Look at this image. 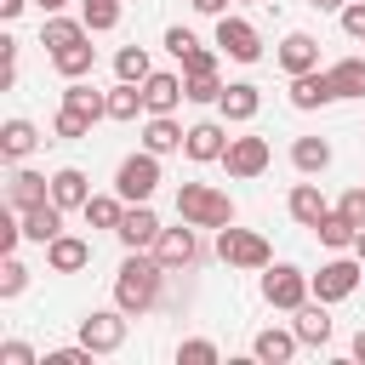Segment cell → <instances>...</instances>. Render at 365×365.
<instances>
[{
    "label": "cell",
    "mask_w": 365,
    "mask_h": 365,
    "mask_svg": "<svg viewBox=\"0 0 365 365\" xmlns=\"http://www.w3.org/2000/svg\"><path fill=\"white\" fill-rule=\"evenodd\" d=\"M165 274H171V268H165L154 251H125V262H120V274H114V302H120L131 319L154 314V308H160Z\"/></svg>",
    "instance_id": "obj_1"
},
{
    "label": "cell",
    "mask_w": 365,
    "mask_h": 365,
    "mask_svg": "<svg viewBox=\"0 0 365 365\" xmlns=\"http://www.w3.org/2000/svg\"><path fill=\"white\" fill-rule=\"evenodd\" d=\"M34 148H40V125H34V120H6V125H0V154H6L11 165H23Z\"/></svg>",
    "instance_id": "obj_23"
},
{
    "label": "cell",
    "mask_w": 365,
    "mask_h": 365,
    "mask_svg": "<svg viewBox=\"0 0 365 365\" xmlns=\"http://www.w3.org/2000/svg\"><path fill=\"white\" fill-rule=\"evenodd\" d=\"M154 188H160V154H148V148L125 154L120 171H114V194L125 205H143V200H154Z\"/></svg>",
    "instance_id": "obj_5"
},
{
    "label": "cell",
    "mask_w": 365,
    "mask_h": 365,
    "mask_svg": "<svg viewBox=\"0 0 365 365\" xmlns=\"http://www.w3.org/2000/svg\"><path fill=\"white\" fill-rule=\"evenodd\" d=\"M188 97V86H182V74H165V68H154L148 80H143V103H148V114H177V103Z\"/></svg>",
    "instance_id": "obj_16"
},
{
    "label": "cell",
    "mask_w": 365,
    "mask_h": 365,
    "mask_svg": "<svg viewBox=\"0 0 365 365\" xmlns=\"http://www.w3.org/2000/svg\"><path fill=\"white\" fill-rule=\"evenodd\" d=\"M91 63H97L91 34H86V40H74V46H57V51H51V68H57L63 80H86V74H91Z\"/></svg>",
    "instance_id": "obj_26"
},
{
    "label": "cell",
    "mask_w": 365,
    "mask_h": 365,
    "mask_svg": "<svg viewBox=\"0 0 365 365\" xmlns=\"http://www.w3.org/2000/svg\"><path fill=\"white\" fill-rule=\"evenodd\" d=\"M188 6H194V11H200V17H222V11H228V6H234V0H188Z\"/></svg>",
    "instance_id": "obj_45"
},
{
    "label": "cell",
    "mask_w": 365,
    "mask_h": 365,
    "mask_svg": "<svg viewBox=\"0 0 365 365\" xmlns=\"http://www.w3.org/2000/svg\"><path fill=\"white\" fill-rule=\"evenodd\" d=\"M177 217L194 222V228H228L234 222V200L211 182H182L177 188Z\"/></svg>",
    "instance_id": "obj_2"
},
{
    "label": "cell",
    "mask_w": 365,
    "mask_h": 365,
    "mask_svg": "<svg viewBox=\"0 0 365 365\" xmlns=\"http://www.w3.org/2000/svg\"><path fill=\"white\" fill-rule=\"evenodd\" d=\"M331 302H319V297H308L302 308H297V319H291V331L308 342V348H325L331 342V314H325Z\"/></svg>",
    "instance_id": "obj_22"
},
{
    "label": "cell",
    "mask_w": 365,
    "mask_h": 365,
    "mask_svg": "<svg viewBox=\"0 0 365 365\" xmlns=\"http://www.w3.org/2000/svg\"><path fill=\"white\" fill-rule=\"evenodd\" d=\"M91 29H86V17H63V11H46V23H40V46H74V40H86Z\"/></svg>",
    "instance_id": "obj_27"
},
{
    "label": "cell",
    "mask_w": 365,
    "mask_h": 365,
    "mask_svg": "<svg viewBox=\"0 0 365 365\" xmlns=\"http://www.w3.org/2000/svg\"><path fill=\"white\" fill-rule=\"evenodd\" d=\"M17 217H23V240H34V245H51L63 234V205L57 200H40V205H29Z\"/></svg>",
    "instance_id": "obj_18"
},
{
    "label": "cell",
    "mask_w": 365,
    "mask_h": 365,
    "mask_svg": "<svg viewBox=\"0 0 365 365\" xmlns=\"http://www.w3.org/2000/svg\"><path fill=\"white\" fill-rule=\"evenodd\" d=\"M137 114H148V103H143V86H137V80H120V86L108 91V120L131 125Z\"/></svg>",
    "instance_id": "obj_28"
},
{
    "label": "cell",
    "mask_w": 365,
    "mask_h": 365,
    "mask_svg": "<svg viewBox=\"0 0 365 365\" xmlns=\"http://www.w3.org/2000/svg\"><path fill=\"white\" fill-rule=\"evenodd\" d=\"M23 285H29V268L17 262V251H6V262H0V297L11 302V297H23Z\"/></svg>",
    "instance_id": "obj_37"
},
{
    "label": "cell",
    "mask_w": 365,
    "mask_h": 365,
    "mask_svg": "<svg viewBox=\"0 0 365 365\" xmlns=\"http://www.w3.org/2000/svg\"><path fill=\"white\" fill-rule=\"evenodd\" d=\"M331 86H336V103H342V97H365V57L331 63Z\"/></svg>",
    "instance_id": "obj_32"
},
{
    "label": "cell",
    "mask_w": 365,
    "mask_h": 365,
    "mask_svg": "<svg viewBox=\"0 0 365 365\" xmlns=\"http://www.w3.org/2000/svg\"><path fill=\"white\" fill-rule=\"evenodd\" d=\"M336 211H342L354 228H365V188H348V194L336 200Z\"/></svg>",
    "instance_id": "obj_43"
},
{
    "label": "cell",
    "mask_w": 365,
    "mask_h": 365,
    "mask_svg": "<svg viewBox=\"0 0 365 365\" xmlns=\"http://www.w3.org/2000/svg\"><path fill=\"white\" fill-rule=\"evenodd\" d=\"M354 257H359V262H365V228H359V240H354Z\"/></svg>",
    "instance_id": "obj_50"
},
{
    "label": "cell",
    "mask_w": 365,
    "mask_h": 365,
    "mask_svg": "<svg viewBox=\"0 0 365 365\" xmlns=\"http://www.w3.org/2000/svg\"><path fill=\"white\" fill-rule=\"evenodd\" d=\"M125 308L114 302V308H91L86 319H80V342L91 348V354H120L125 348Z\"/></svg>",
    "instance_id": "obj_6"
},
{
    "label": "cell",
    "mask_w": 365,
    "mask_h": 365,
    "mask_svg": "<svg viewBox=\"0 0 365 365\" xmlns=\"http://www.w3.org/2000/svg\"><path fill=\"white\" fill-rule=\"evenodd\" d=\"M336 17H342V34L348 40H365V0H348Z\"/></svg>",
    "instance_id": "obj_41"
},
{
    "label": "cell",
    "mask_w": 365,
    "mask_h": 365,
    "mask_svg": "<svg viewBox=\"0 0 365 365\" xmlns=\"http://www.w3.org/2000/svg\"><path fill=\"white\" fill-rule=\"evenodd\" d=\"M34 6H40V11H63L68 0H34Z\"/></svg>",
    "instance_id": "obj_49"
},
{
    "label": "cell",
    "mask_w": 365,
    "mask_h": 365,
    "mask_svg": "<svg viewBox=\"0 0 365 365\" xmlns=\"http://www.w3.org/2000/svg\"><path fill=\"white\" fill-rule=\"evenodd\" d=\"M160 228H165V222H160V217H154V205L143 200V205H125V217H120V228H114V234H120V245H125V251H154Z\"/></svg>",
    "instance_id": "obj_10"
},
{
    "label": "cell",
    "mask_w": 365,
    "mask_h": 365,
    "mask_svg": "<svg viewBox=\"0 0 365 365\" xmlns=\"http://www.w3.org/2000/svg\"><path fill=\"white\" fill-rule=\"evenodd\" d=\"M354 359H365V325H359V336H354Z\"/></svg>",
    "instance_id": "obj_48"
},
{
    "label": "cell",
    "mask_w": 365,
    "mask_h": 365,
    "mask_svg": "<svg viewBox=\"0 0 365 365\" xmlns=\"http://www.w3.org/2000/svg\"><path fill=\"white\" fill-rule=\"evenodd\" d=\"M279 68H285V74H308V68H319V40L302 34V29H291V34L279 40Z\"/></svg>",
    "instance_id": "obj_20"
},
{
    "label": "cell",
    "mask_w": 365,
    "mask_h": 365,
    "mask_svg": "<svg viewBox=\"0 0 365 365\" xmlns=\"http://www.w3.org/2000/svg\"><path fill=\"white\" fill-rule=\"evenodd\" d=\"M285 211H291V217H297L302 228H319V217L331 211V200L319 194V182H297V188L285 194Z\"/></svg>",
    "instance_id": "obj_25"
},
{
    "label": "cell",
    "mask_w": 365,
    "mask_h": 365,
    "mask_svg": "<svg viewBox=\"0 0 365 365\" xmlns=\"http://www.w3.org/2000/svg\"><path fill=\"white\" fill-rule=\"evenodd\" d=\"M291 165H297L302 177H319V171L331 165V143H325V137H297V143H291Z\"/></svg>",
    "instance_id": "obj_29"
},
{
    "label": "cell",
    "mask_w": 365,
    "mask_h": 365,
    "mask_svg": "<svg viewBox=\"0 0 365 365\" xmlns=\"http://www.w3.org/2000/svg\"><path fill=\"white\" fill-rule=\"evenodd\" d=\"M40 200H51V177H40V171H29V165H17V171L6 177V205H17V211H29V205H40Z\"/></svg>",
    "instance_id": "obj_17"
},
{
    "label": "cell",
    "mask_w": 365,
    "mask_h": 365,
    "mask_svg": "<svg viewBox=\"0 0 365 365\" xmlns=\"http://www.w3.org/2000/svg\"><path fill=\"white\" fill-rule=\"evenodd\" d=\"M40 365H91V348H86V342H80V348H46Z\"/></svg>",
    "instance_id": "obj_42"
},
{
    "label": "cell",
    "mask_w": 365,
    "mask_h": 365,
    "mask_svg": "<svg viewBox=\"0 0 365 365\" xmlns=\"http://www.w3.org/2000/svg\"><path fill=\"white\" fill-rule=\"evenodd\" d=\"M291 108H302V114H314V108H325V103H336V86H331V68H308V74H291Z\"/></svg>",
    "instance_id": "obj_12"
},
{
    "label": "cell",
    "mask_w": 365,
    "mask_h": 365,
    "mask_svg": "<svg viewBox=\"0 0 365 365\" xmlns=\"http://www.w3.org/2000/svg\"><path fill=\"white\" fill-rule=\"evenodd\" d=\"M359 274H365V262L336 251L331 262H319V274H314V297H319V302H342V297H354Z\"/></svg>",
    "instance_id": "obj_8"
},
{
    "label": "cell",
    "mask_w": 365,
    "mask_h": 365,
    "mask_svg": "<svg viewBox=\"0 0 365 365\" xmlns=\"http://www.w3.org/2000/svg\"><path fill=\"white\" fill-rule=\"evenodd\" d=\"M308 297H314V274H302L297 262H268V268H262V302H268V308L297 314Z\"/></svg>",
    "instance_id": "obj_3"
},
{
    "label": "cell",
    "mask_w": 365,
    "mask_h": 365,
    "mask_svg": "<svg viewBox=\"0 0 365 365\" xmlns=\"http://www.w3.org/2000/svg\"><path fill=\"white\" fill-rule=\"evenodd\" d=\"M154 257L177 274V268H194V257H200V234H194V222H177V228H160V240H154Z\"/></svg>",
    "instance_id": "obj_11"
},
{
    "label": "cell",
    "mask_w": 365,
    "mask_h": 365,
    "mask_svg": "<svg viewBox=\"0 0 365 365\" xmlns=\"http://www.w3.org/2000/svg\"><path fill=\"white\" fill-rule=\"evenodd\" d=\"M0 365H40V354L29 342H0Z\"/></svg>",
    "instance_id": "obj_44"
},
{
    "label": "cell",
    "mask_w": 365,
    "mask_h": 365,
    "mask_svg": "<svg viewBox=\"0 0 365 365\" xmlns=\"http://www.w3.org/2000/svg\"><path fill=\"white\" fill-rule=\"evenodd\" d=\"M308 6H314V11H342L348 0H308Z\"/></svg>",
    "instance_id": "obj_47"
},
{
    "label": "cell",
    "mask_w": 365,
    "mask_h": 365,
    "mask_svg": "<svg viewBox=\"0 0 365 365\" xmlns=\"http://www.w3.org/2000/svg\"><path fill=\"white\" fill-rule=\"evenodd\" d=\"M268 160H274L268 137H228V148H222V165H228V177H234V182L262 177V171H268Z\"/></svg>",
    "instance_id": "obj_7"
},
{
    "label": "cell",
    "mask_w": 365,
    "mask_h": 365,
    "mask_svg": "<svg viewBox=\"0 0 365 365\" xmlns=\"http://www.w3.org/2000/svg\"><path fill=\"white\" fill-rule=\"evenodd\" d=\"M80 17L91 34H108V29H120V0H80Z\"/></svg>",
    "instance_id": "obj_35"
},
{
    "label": "cell",
    "mask_w": 365,
    "mask_h": 365,
    "mask_svg": "<svg viewBox=\"0 0 365 365\" xmlns=\"http://www.w3.org/2000/svg\"><path fill=\"white\" fill-rule=\"evenodd\" d=\"M91 125H97V120H91V114H80V108H68V103H63V108H57V120H51V131H57L63 143H80V137H91Z\"/></svg>",
    "instance_id": "obj_36"
},
{
    "label": "cell",
    "mask_w": 365,
    "mask_h": 365,
    "mask_svg": "<svg viewBox=\"0 0 365 365\" xmlns=\"http://www.w3.org/2000/svg\"><path fill=\"white\" fill-rule=\"evenodd\" d=\"M217 51L234 57V63H257V57H262V34H257L245 17L222 11V17H217Z\"/></svg>",
    "instance_id": "obj_9"
},
{
    "label": "cell",
    "mask_w": 365,
    "mask_h": 365,
    "mask_svg": "<svg viewBox=\"0 0 365 365\" xmlns=\"http://www.w3.org/2000/svg\"><path fill=\"white\" fill-rule=\"evenodd\" d=\"M51 200H57L63 211H86V200H91V182H86V171H80V165H63V171H51Z\"/></svg>",
    "instance_id": "obj_24"
},
{
    "label": "cell",
    "mask_w": 365,
    "mask_h": 365,
    "mask_svg": "<svg viewBox=\"0 0 365 365\" xmlns=\"http://www.w3.org/2000/svg\"><path fill=\"white\" fill-rule=\"evenodd\" d=\"M182 137H188V125H177L171 114H148V120H143V148H148V154H160V160H165V154H177V148H182Z\"/></svg>",
    "instance_id": "obj_21"
},
{
    "label": "cell",
    "mask_w": 365,
    "mask_h": 365,
    "mask_svg": "<svg viewBox=\"0 0 365 365\" xmlns=\"http://www.w3.org/2000/svg\"><path fill=\"white\" fill-rule=\"evenodd\" d=\"M257 108H262V91H257L251 80H234V86H222V97H217V114H222L228 125H251Z\"/></svg>",
    "instance_id": "obj_14"
},
{
    "label": "cell",
    "mask_w": 365,
    "mask_h": 365,
    "mask_svg": "<svg viewBox=\"0 0 365 365\" xmlns=\"http://www.w3.org/2000/svg\"><path fill=\"white\" fill-rule=\"evenodd\" d=\"M217 257L228 262V268H245V274H262L268 262H274V251H268V240L257 234V228H217Z\"/></svg>",
    "instance_id": "obj_4"
},
{
    "label": "cell",
    "mask_w": 365,
    "mask_h": 365,
    "mask_svg": "<svg viewBox=\"0 0 365 365\" xmlns=\"http://www.w3.org/2000/svg\"><path fill=\"white\" fill-rule=\"evenodd\" d=\"M314 234H319V245H325V251H354V240H359V228H354L336 205L319 217V228H314Z\"/></svg>",
    "instance_id": "obj_30"
},
{
    "label": "cell",
    "mask_w": 365,
    "mask_h": 365,
    "mask_svg": "<svg viewBox=\"0 0 365 365\" xmlns=\"http://www.w3.org/2000/svg\"><path fill=\"white\" fill-rule=\"evenodd\" d=\"M63 103H68V108H80V114H91V120H108V91L86 86V80H68Z\"/></svg>",
    "instance_id": "obj_31"
},
{
    "label": "cell",
    "mask_w": 365,
    "mask_h": 365,
    "mask_svg": "<svg viewBox=\"0 0 365 365\" xmlns=\"http://www.w3.org/2000/svg\"><path fill=\"white\" fill-rule=\"evenodd\" d=\"M177 63H182V74H217V51H205L200 40H194V46L177 57Z\"/></svg>",
    "instance_id": "obj_40"
},
{
    "label": "cell",
    "mask_w": 365,
    "mask_h": 365,
    "mask_svg": "<svg viewBox=\"0 0 365 365\" xmlns=\"http://www.w3.org/2000/svg\"><path fill=\"white\" fill-rule=\"evenodd\" d=\"M23 6H29V0H0V17H6V23H11V17H17V11H23Z\"/></svg>",
    "instance_id": "obj_46"
},
{
    "label": "cell",
    "mask_w": 365,
    "mask_h": 365,
    "mask_svg": "<svg viewBox=\"0 0 365 365\" xmlns=\"http://www.w3.org/2000/svg\"><path fill=\"white\" fill-rule=\"evenodd\" d=\"M120 217H125V200L120 194H91L86 200V222L91 228H120Z\"/></svg>",
    "instance_id": "obj_34"
},
{
    "label": "cell",
    "mask_w": 365,
    "mask_h": 365,
    "mask_svg": "<svg viewBox=\"0 0 365 365\" xmlns=\"http://www.w3.org/2000/svg\"><path fill=\"white\" fill-rule=\"evenodd\" d=\"M114 74L143 86V80L154 74V63H148V46H120V51H114Z\"/></svg>",
    "instance_id": "obj_33"
},
{
    "label": "cell",
    "mask_w": 365,
    "mask_h": 365,
    "mask_svg": "<svg viewBox=\"0 0 365 365\" xmlns=\"http://www.w3.org/2000/svg\"><path fill=\"white\" fill-rule=\"evenodd\" d=\"M297 348H302V336H297V331H279V325H268V331L251 336V359H257V365H291Z\"/></svg>",
    "instance_id": "obj_15"
},
{
    "label": "cell",
    "mask_w": 365,
    "mask_h": 365,
    "mask_svg": "<svg viewBox=\"0 0 365 365\" xmlns=\"http://www.w3.org/2000/svg\"><path fill=\"white\" fill-rule=\"evenodd\" d=\"M240 6H251V0H240Z\"/></svg>",
    "instance_id": "obj_51"
},
{
    "label": "cell",
    "mask_w": 365,
    "mask_h": 365,
    "mask_svg": "<svg viewBox=\"0 0 365 365\" xmlns=\"http://www.w3.org/2000/svg\"><path fill=\"white\" fill-rule=\"evenodd\" d=\"M86 262H91V240H80V234H57L46 245V268L51 274H80Z\"/></svg>",
    "instance_id": "obj_19"
},
{
    "label": "cell",
    "mask_w": 365,
    "mask_h": 365,
    "mask_svg": "<svg viewBox=\"0 0 365 365\" xmlns=\"http://www.w3.org/2000/svg\"><path fill=\"white\" fill-rule=\"evenodd\" d=\"M222 148H228V125H222V120H194V125H188V137H182V154H188L194 165L222 160Z\"/></svg>",
    "instance_id": "obj_13"
},
{
    "label": "cell",
    "mask_w": 365,
    "mask_h": 365,
    "mask_svg": "<svg viewBox=\"0 0 365 365\" xmlns=\"http://www.w3.org/2000/svg\"><path fill=\"white\" fill-rule=\"evenodd\" d=\"M188 86V103H217L222 97V74H182Z\"/></svg>",
    "instance_id": "obj_39"
},
{
    "label": "cell",
    "mask_w": 365,
    "mask_h": 365,
    "mask_svg": "<svg viewBox=\"0 0 365 365\" xmlns=\"http://www.w3.org/2000/svg\"><path fill=\"white\" fill-rule=\"evenodd\" d=\"M222 354H217V342H205V336H188V342H177V365H217Z\"/></svg>",
    "instance_id": "obj_38"
}]
</instances>
